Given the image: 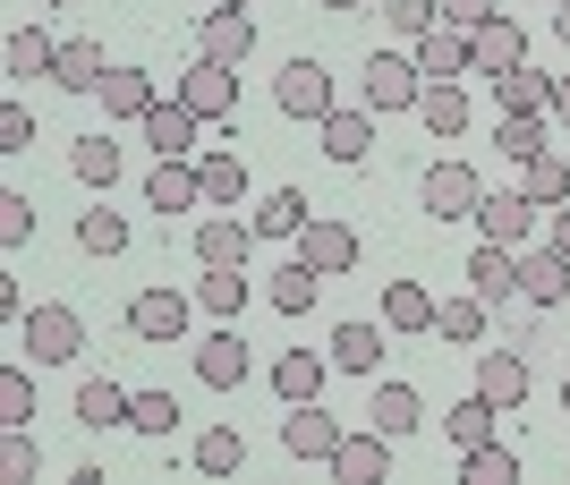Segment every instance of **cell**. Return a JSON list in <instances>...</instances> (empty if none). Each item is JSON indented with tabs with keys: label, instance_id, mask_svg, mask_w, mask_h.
<instances>
[{
	"label": "cell",
	"instance_id": "cell-1",
	"mask_svg": "<svg viewBox=\"0 0 570 485\" xmlns=\"http://www.w3.org/2000/svg\"><path fill=\"white\" fill-rule=\"evenodd\" d=\"M18 333H26V349L43 366H69L77 349H86V316H77V307H26Z\"/></svg>",
	"mask_w": 570,
	"mask_h": 485
},
{
	"label": "cell",
	"instance_id": "cell-2",
	"mask_svg": "<svg viewBox=\"0 0 570 485\" xmlns=\"http://www.w3.org/2000/svg\"><path fill=\"white\" fill-rule=\"evenodd\" d=\"M273 102H282L289 120H333V111H341V102H333V77H324V60H307V51H298V60L273 77Z\"/></svg>",
	"mask_w": 570,
	"mask_h": 485
},
{
	"label": "cell",
	"instance_id": "cell-3",
	"mask_svg": "<svg viewBox=\"0 0 570 485\" xmlns=\"http://www.w3.org/2000/svg\"><path fill=\"white\" fill-rule=\"evenodd\" d=\"M341 417H324V400H289V417H282V452L289 461H324L333 468V452H341Z\"/></svg>",
	"mask_w": 570,
	"mask_h": 485
},
{
	"label": "cell",
	"instance_id": "cell-4",
	"mask_svg": "<svg viewBox=\"0 0 570 485\" xmlns=\"http://www.w3.org/2000/svg\"><path fill=\"white\" fill-rule=\"evenodd\" d=\"M417 196H426V214L434 221H476V170L469 162H452V154H443V162H426V179H417Z\"/></svg>",
	"mask_w": 570,
	"mask_h": 485
},
{
	"label": "cell",
	"instance_id": "cell-5",
	"mask_svg": "<svg viewBox=\"0 0 570 485\" xmlns=\"http://www.w3.org/2000/svg\"><path fill=\"white\" fill-rule=\"evenodd\" d=\"M409 60H417V77H426V86H452V77L476 69V43H469V26H443V18H434L426 34H417V51H409Z\"/></svg>",
	"mask_w": 570,
	"mask_h": 485
},
{
	"label": "cell",
	"instance_id": "cell-6",
	"mask_svg": "<svg viewBox=\"0 0 570 485\" xmlns=\"http://www.w3.org/2000/svg\"><path fill=\"white\" fill-rule=\"evenodd\" d=\"M179 102H188L196 120H230V111H238V69H230V60H205V51H196V69L179 77Z\"/></svg>",
	"mask_w": 570,
	"mask_h": 485
},
{
	"label": "cell",
	"instance_id": "cell-7",
	"mask_svg": "<svg viewBox=\"0 0 570 485\" xmlns=\"http://www.w3.org/2000/svg\"><path fill=\"white\" fill-rule=\"evenodd\" d=\"M417 95H426L417 60H401V51H375V60H366V111H417Z\"/></svg>",
	"mask_w": 570,
	"mask_h": 485
},
{
	"label": "cell",
	"instance_id": "cell-8",
	"mask_svg": "<svg viewBox=\"0 0 570 485\" xmlns=\"http://www.w3.org/2000/svg\"><path fill=\"white\" fill-rule=\"evenodd\" d=\"M137 128H145V146H154V162H188V154H196V128H205V120H196L188 102L170 95V102H154Z\"/></svg>",
	"mask_w": 570,
	"mask_h": 485
},
{
	"label": "cell",
	"instance_id": "cell-9",
	"mask_svg": "<svg viewBox=\"0 0 570 485\" xmlns=\"http://www.w3.org/2000/svg\"><path fill=\"white\" fill-rule=\"evenodd\" d=\"M298 256H307L324 281H341V273L357 265V230H350V221H333V214H315L307 230H298Z\"/></svg>",
	"mask_w": 570,
	"mask_h": 485
},
{
	"label": "cell",
	"instance_id": "cell-10",
	"mask_svg": "<svg viewBox=\"0 0 570 485\" xmlns=\"http://www.w3.org/2000/svg\"><path fill=\"white\" fill-rule=\"evenodd\" d=\"M128 333L154 340V349H170V340L188 333V298H179V290H137V298H128Z\"/></svg>",
	"mask_w": 570,
	"mask_h": 485
},
{
	"label": "cell",
	"instance_id": "cell-11",
	"mask_svg": "<svg viewBox=\"0 0 570 485\" xmlns=\"http://www.w3.org/2000/svg\"><path fill=\"white\" fill-rule=\"evenodd\" d=\"M520 298H528V307H562V298H570V256H562V247H520Z\"/></svg>",
	"mask_w": 570,
	"mask_h": 485
},
{
	"label": "cell",
	"instance_id": "cell-12",
	"mask_svg": "<svg viewBox=\"0 0 570 485\" xmlns=\"http://www.w3.org/2000/svg\"><path fill=\"white\" fill-rule=\"evenodd\" d=\"M145 205H154V214H196V205H205V170H196V154H188V162H154V170H145Z\"/></svg>",
	"mask_w": 570,
	"mask_h": 485
},
{
	"label": "cell",
	"instance_id": "cell-13",
	"mask_svg": "<svg viewBox=\"0 0 570 485\" xmlns=\"http://www.w3.org/2000/svg\"><path fill=\"white\" fill-rule=\"evenodd\" d=\"M537 214H546V205H528L520 188H502V196H476V230H485L494 247H528Z\"/></svg>",
	"mask_w": 570,
	"mask_h": 485
},
{
	"label": "cell",
	"instance_id": "cell-14",
	"mask_svg": "<svg viewBox=\"0 0 570 485\" xmlns=\"http://www.w3.org/2000/svg\"><path fill=\"white\" fill-rule=\"evenodd\" d=\"M196 51L238 69V60L256 51V18H247V9H205V18H196Z\"/></svg>",
	"mask_w": 570,
	"mask_h": 485
},
{
	"label": "cell",
	"instance_id": "cell-15",
	"mask_svg": "<svg viewBox=\"0 0 570 485\" xmlns=\"http://www.w3.org/2000/svg\"><path fill=\"white\" fill-rule=\"evenodd\" d=\"M469 290L485 298V307H511V298H520V247H476L469 256Z\"/></svg>",
	"mask_w": 570,
	"mask_h": 485
},
{
	"label": "cell",
	"instance_id": "cell-16",
	"mask_svg": "<svg viewBox=\"0 0 570 485\" xmlns=\"http://www.w3.org/2000/svg\"><path fill=\"white\" fill-rule=\"evenodd\" d=\"M383 468H392V435H383V426L341 435V452H333V477L341 485H383Z\"/></svg>",
	"mask_w": 570,
	"mask_h": 485
},
{
	"label": "cell",
	"instance_id": "cell-17",
	"mask_svg": "<svg viewBox=\"0 0 570 485\" xmlns=\"http://www.w3.org/2000/svg\"><path fill=\"white\" fill-rule=\"evenodd\" d=\"M476 392L511 417V409L528 400V358H520V349H485V358H476Z\"/></svg>",
	"mask_w": 570,
	"mask_h": 485
},
{
	"label": "cell",
	"instance_id": "cell-18",
	"mask_svg": "<svg viewBox=\"0 0 570 485\" xmlns=\"http://www.w3.org/2000/svg\"><path fill=\"white\" fill-rule=\"evenodd\" d=\"M247 247H256V221H230V214L196 221V265H247Z\"/></svg>",
	"mask_w": 570,
	"mask_h": 485
},
{
	"label": "cell",
	"instance_id": "cell-19",
	"mask_svg": "<svg viewBox=\"0 0 570 485\" xmlns=\"http://www.w3.org/2000/svg\"><path fill=\"white\" fill-rule=\"evenodd\" d=\"M196 384H214V392H238V384H247V340H238V333H214V340H196Z\"/></svg>",
	"mask_w": 570,
	"mask_h": 485
},
{
	"label": "cell",
	"instance_id": "cell-20",
	"mask_svg": "<svg viewBox=\"0 0 570 485\" xmlns=\"http://www.w3.org/2000/svg\"><path fill=\"white\" fill-rule=\"evenodd\" d=\"M469 43H476V69H485V77H502V69H520V60H528V34H520L511 18H502V9H494L485 26H476Z\"/></svg>",
	"mask_w": 570,
	"mask_h": 485
},
{
	"label": "cell",
	"instance_id": "cell-21",
	"mask_svg": "<svg viewBox=\"0 0 570 485\" xmlns=\"http://www.w3.org/2000/svg\"><path fill=\"white\" fill-rule=\"evenodd\" d=\"M128 400H137V392L128 384H111V375H86V384H77V426H128Z\"/></svg>",
	"mask_w": 570,
	"mask_h": 485
},
{
	"label": "cell",
	"instance_id": "cell-22",
	"mask_svg": "<svg viewBox=\"0 0 570 485\" xmlns=\"http://www.w3.org/2000/svg\"><path fill=\"white\" fill-rule=\"evenodd\" d=\"M417 120H426L434 146H452V137H469V95H460V86H426V95H417Z\"/></svg>",
	"mask_w": 570,
	"mask_h": 485
},
{
	"label": "cell",
	"instance_id": "cell-23",
	"mask_svg": "<svg viewBox=\"0 0 570 485\" xmlns=\"http://www.w3.org/2000/svg\"><path fill=\"white\" fill-rule=\"evenodd\" d=\"M494 102H502V111H537V120H546V111H553V77L520 60V69H502V77H494Z\"/></svg>",
	"mask_w": 570,
	"mask_h": 485
},
{
	"label": "cell",
	"instance_id": "cell-24",
	"mask_svg": "<svg viewBox=\"0 0 570 485\" xmlns=\"http://www.w3.org/2000/svg\"><path fill=\"white\" fill-rule=\"evenodd\" d=\"M324 128V154L333 162H366L375 154V111H333V120H315Z\"/></svg>",
	"mask_w": 570,
	"mask_h": 485
},
{
	"label": "cell",
	"instance_id": "cell-25",
	"mask_svg": "<svg viewBox=\"0 0 570 485\" xmlns=\"http://www.w3.org/2000/svg\"><path fill=\"white\" fill-rule=\"evenodd\" d=\"M324 358H333L341 375H375L383 366V333L375 324H333V349H324Z\"/></svg>",
	"mask_w": 570,
	"mask_h": 485
},
{
	"label": "cell",
	"instance_id": "cell-26",
	"mask_svg": "<svg viewBox=\"0 0 570 485\" xmlns=\"http://www.w3.org/2000/svg\"><path fill=\"white\" fill-rule=\"evenodd\" d=\"M247 221H256V239H298V230H307V196H298V188H273V196H264V205H256V214H247Z\"/></svg>",
	"mask_w": 570,
	"mask_h": 485
},
{
	"label": "cell",
	"instance_id": "cell-27",
	"mask_svg": "<svg viewBox=\"0 0 570 485\" xmlns=\"http://www.w3.org/2000/svg\"><path fill=\"white\" fill-rule=\"evenodd\" d=\"M324 375H333V358H315V349H289V358L273 366V392H282V400H324Z\"/></svg>",
	"mask_w": 570,
	"mask_h": 485
},
{
	"label": "cell",
	"instance_id": "cell-28",
	"mask_svg": "<svg viewBox=\"0 0 570 485\" xmlns=\"http://www.w3.org/2000/svg\"><path fill=\"white\" fill-rule=\"evenodd\" d=\"M366 417H375L383 435L401 443V435H417V426H426V400H417L409 384H375V409H366Z\"/></svg>",
	"mask_w": 570,
	"mask_h": 485
},
{
	"label": "cell",
	"instance_id": "cell-29",
	"mask_svg": "<svg viewBox=\"0 0 570 485\" xmlns=\"http://www.w3.org/2000/svg\"><path fill=\"white\" fill-rule=\"evenodd\" d=\"M51 77H60V86H69V95H102V43H86V34H77V43H60V60H51Z\"/></svg>",
	"mask_w": 570,
	"mask_h": 485
},
{
	"label": "cell",
	"instance_id": "cell-30",
	"mask_svg": "<svg viewBox=\"0 0 570 485\" xmlns=\"http://www.w3.org/2000/svg\"><path fill=\"white\" fill-rule=\"evenodd\" d=\"M196 307L230 324L238 307H247V265H205V281H196Z\"/></svg>",
	"mask_w": 570,
	"mask_h": 485
},
{
	"label": "cell",
	"instance_id": "cell-31",
	"mask_svg": "<svg viewBox=\"0 0 570 485\" xmlns=\"http://www.w3.org/2000/svg\"><path fill=\"white\" fill-rule=\"evenodd\" d=\"M520 196H528V205H562V196H570V162H562V154H528V162H520Z\"/></svg>",
	"mask_w": 570,
	"mask_h": 485
},
{
	"label": "cell",
	"instance_id": "cell-32",
	"mask_svg": "<svg viewBox=\"0 0 570 485\" xmlns=\"http://www.w3.org/2000/svg\"><path fill=\"white\" fill-rule=\"evenodd\" d=\"M315 290H324V273H315L307 256H289V265L273 273V290H264V298H273L282 316H307V307H315Z\"/></svg>",
	"mask_w": 570,
	"mask_h": 485
},
{
	"label": "cell",
	"instance_id": "cell-33",
	"mask_svg": "<svg viewBox=\"0 0 570 485\" xmlns=\"http://www.w3.org/2000/svg\"><path fill=\"white\" fill-rule=\"evenodd\" d=\"M102 111H111V120H145V111H154V77L145 69H111L102 77Z\"/></svg>",
	"mask_w": 570,
	"mask_h": 485
},
{
	"label": "cell",
	"instance_id": "cell-34",
	"mask_svg": "<svg viewBox=\"0 0 570 485\" xmlns=\"http://www.w3.org/2000/svg\"><path fill=\"white\" fill-rule=\"evenodd\" d=\"M485 316H494V307H485V298H443V307H434V333L443 340H460V349H476V340H485Z\"/></svg>",
	"mask_w": 570,
	"mask_h": 485
},
{
	"label": "cell",
	"instance_id": "cell-35",
	"mask_svg": "<svg viewBox=\"0 0 570 485\" xmlns=\"http://www.w3.org/2000/svg\"><path fill=\"white\" fill-rule=\"evenodd\" d=\"M383 324H392V333H434V298L417 290V281H392V290H383Z\"/></svg>",
	"mask_w": 570,
	"mask_h": 485
},
{
	"label": "cell",
	"instance_id": "cell-36",
	"mask_svg": "<svg viewBox=\"0 0 570 485\" xmlns=\"http://www.w3.org/2000/svg\"><path fill=\"white\" fill-rule=\"evenodd\" d=\"M494 417H502L494 400H485V392H469V400H460V409L443 417V435H452L460 452H476V443H494Z\"/></svg>",
	"mask_w": 570,
	"mask_h": 485
},
{
	"label": "cell",
	"instance_id": "cell-37",
	"mask_svg": "<svg viewBox=\"0 0 570 485\" xmlns=\"http://www.w3.org/2000/svg\"><path fill=\"white\" fill-rule=\"evenodd\" d=\"M196 468H205V477H238V468H247L238 426H205V435H196Z\"/></svg>",
	"mask_w": 570,
	"mask_h": 485
},
{
	"label": "cell",
	"instance_id": "cell-38",
	"mask_svg": "<svg viewBox=\"0 0 570 485\" xmlns=\"http://www.w3.org/2000/svg\"><path fill=\"white\" fill-rule=\"evenodd\" d=\"M51 60H60V43H51L43 26H18V34H9V77H51Z\"/></svg>",
	"mask_w": 570,
	"mask_h": 485
},
{
	"label": "cell",
	"instance_id": "cell-39",
	"mask_svg": "<svg viewBox=\"0 0 570 485\" xmlns=\"http://www.w3.org/2000/svg\"><path fill=\"white\" fill-rule=\"evenodd\" d=\"M196 170H205V205H238L247 196V162L238 154H196Z\"/></svg>",
	"mask_w": 570,
	"mask_h": 485
},
{
	"label": "cell",
	"instance_id": "cell-40",
	"mask_svg": "<svg viewBox=\"0 0 570 485\" xmlns=\"http://www.w3.org/2000/svg\"><path fill=\"white\" fill-rule=\"evenodd\" d=\"M494 146L511 154V162H528V154H546V120H537V111H502V120H494Z\"/></svg>",
	"mask_w": 570,
	"mask_h": 485
},
{
	"label": "cell",
	"instance_id": "cell-41",
	"mask_svg": "<svg viewBox=\"0 0 570 485\" xmlns=\"http://www.w3.org/2000/svg\"><path fill=\"white\" fill-rule=\"evenodd\" d=\"M77 247H86V256H119V247H128V221H119L111 205H95V214H77Z\"/></svg>",
	"mask_w": 570,
	"mask_h": 485
},
{
	"label": "cell",
	"instance_id": "cell-42",
	"mask_svg": "<svg viewBox=\"0 0 570 485\" xmlns=\"http://www.w3.org/2000/svg\"><path fill=\"white\" fill-rule=\"evenodd\" d=\"M69 170L86 179V188H111V179H119V146H111V137H77Z\"/></svg>",
	"mask_w": 570,
	"mask_h": 485
},
{
	"label": "cell",
	"instance_id": "cell-43",
	"mask_svg": "<svg viewBox=\"0 0 570 485\" xmlns=\"http://www.w3.org/2000/svg\"><path fill=\"white\" fill-rule=\"evenodd\" d=\"M469 485H520V452H511V443H476L469 452Z\"/></svg>",
	"mask_w": 570,
	"mask_h": 485
},
{
	"label": "cell",
	"instance_id": "cell-44",
	"mask_svg": "<svg viewBox=\"0 0 570 485\" xmlns=\"http://www.w3.org/2000/svg\"><path fill=\"white\" fill-rule=\"evenodd\" d=\"M128 426H137V435H170V426H179V400H170V392H137V400H128Z\"/></svg>",
	"mask_w": 570,
	"mask_h": 485
},
{
	"label": "cell",
	"instance_id": "cell-45",
	"mask_svg": "<svg viewBox=\"0 0 570 485\" xmlns=\"http://www.w3.org/2000/svg\"><path fill=\"white\" fill-rule=\"evenodd\" d=\"M0 435H9V443H0V468H9V485H26L35 468H43V452H35V426H0Z\"/></svg>",
	"mask_w": 570,
	"mask_h": 485
},
{
	"label": "cell",
	"instance_id": "cell-46",
	"mask_svg": "<svg viewBox=\"0 0 570 485\" xmlns=\"http://www.w3.org/2000/svg\"><path fill=\"white\" fill-rule=\"evenodd\" d=\"M0 426H35V384L18 366H0Z\"/></svg>",
	"mask_w": 570,
	"mask_h": 485
},
{
	"label": "cell",
	"instance_id": "cell-47",
	"mask_svg": "<svg viewBox=\"0 0 570 485\" xmlns=\"http://www.w3.org/2000/svg\"><path fill=\"white\" fill-rule=\"evenodd\" d=\"M434 18H443L434 0H383V26H392V34H409V43H417V34H426Z\"/></svg>",
	"mask_w": 570,
	"mask_h": 485
},
{
	"label": "cell",
	"instance_id": "cell-48",
	"mask_svg": "<svg viewBox=\"0 0 570 485\" xmlns=\"http://www.w3.org/2000/svg\"><path fill=\"white\" fill-rule=\"evenodd\" d=\"M35 146V111L26 102H0V154H26Z\"/></svg>",
	"mask_w": 570,
	"mask_h": 485
},
{
	"label": "cell",
	"instance_id": "cell-49",
	"mask_svg": "<svg viewBox=\"0 0 570 485\" xmlns=\"http://www.w3.org/2000/svg\"><path fill=\"white\" fill-rule=\"evenodd\" d=\"M26 230H35V205L9 188V196H0V247H26Z\"/></svg>",
	"mask_w": 570,
	"mask_h": 485
},
{
	"label": "cell",
	"instance_id": "cell-50",
	"mask_svg": "<svg viewBox=\"0 0 570 485\" xmlns=\"http://www.w3.org/2000/svg\"><path fill=\"white\" fill-rule=\"evenodd\" d=\"M434 9H443V26H469V34L494 18V0H434Z\"/></svg>",
	"mask_w": 570,
	"mask_h": 485
},
{
	"label": "cell",
	"instance_id": "cell-51",
	"mask_svg": "<svg viewBox=\"0 0 570 485\" xmlns=\"http://www.w3.org/2000/svg\"><path fill=\"white\" fill-rule=\"evenodd\" d=\"M546 239H553V247H562V256H570V196H562V205H553V221H546Z\"/></svg>",
	"mask_w": 570,
	"mask_h": 485
},
{
	"label": "cell",
	"instance_id": "cell-52",
	"mask_svg": "<svg viewBox=\"0 0 570 485\" xmlns=\"http://www.w3.org/2000/svg\"><path fill=\"white\" fill-rule=\"evenodd\" d=\"M553 120H570V77H553Z\"/></svg>",
	"mask_w": 570,
	"mask_h": 485
},
{
	"label": "cell",
	"instance_id": "cell-53",
	"mask_svg": "<svg viewBox=\"0 0 570 485\" xmlns=\"http://www.w3.org/2000/svg\"><path fill=\"white\" fill-rule=\"evenodd\" d=\"M553 34H562V43H570V0H553Z\"/></svg>",
	"mask_w": 570,
	"mask_h": 485
},
{
	"label": "cell",
	"instance_id": "cell-54",
	"mask_svg": "<svg viewBox=\"0 0 570 485\" xmlns=\"http://www.w3.org/2000/svg\"><path fill=\"white\" fill-rule=\"evenodd\" d=\"M324 9H366V0H324Z\"/></svg>",
	"mask_w": 570,
	"mask_h": 485
},
{
	"label": "cell",
	"instance_id": "cell-55",
	"mask_svg": "<svg viewBox=\"0 0 570 485\" xmlns=\"http://www.w3.org/2000/svg\"><path fill=\"white\" fill-rule=\"evenodd\" d=\"M214 9H247V0H214Z\"/></svg>",
	"mask_w": 570,
	"mask_h": 485
},
{
	"label": "cell",
	"instance_id": "cell-56",
	"mask_svg": "<svg viewBox=\"0 0 570 485\" xmlns=\"http://www.w3.org/2000/svg\"><path fill=\"white\" fill-rule=\"evenodd\" d=\"M562 409H570V375H562Z\"/></svg>",
	"mask_w": 570,
	"mask_h": 485
},
{
	"label": "cell",
	"instance_id": "cell-57",
	"mask_svg": "<svg viewBox=\"0 0 570 485\" xmlns=\"http://www.w3.org/2000/svg\"><path fill=\"white\" fill-rule=\"evenodd\" d=\"M43 9H69V0H43Z\"/></svg>",
	"mask_w": 570,
	"mask_h": 485
}]
</instances>
